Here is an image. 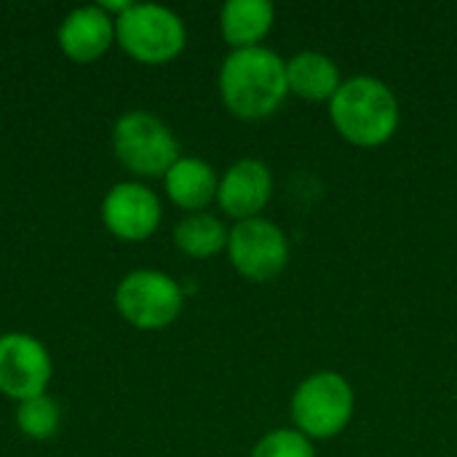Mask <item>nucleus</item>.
<instances>
[{
  "label": "nucleus",
  "mask_w": 457,
  "mask_h": 457,
  "mask_svg": "<svg viewBox=\"0 0 457 457\" xmlns=\"http://www.w3.org/2000/svg\"><path fill=\"white\" fill-rule=\"evenodd\" d=\"M273 198V174L268 163L257 158L236 161L222 177L217 187L220 209L236 222L254 220Z\"/></svg>",
  "instance_id": "nucleus-10"
},
{
  "label": "nucleus",
  "mask_w": 457,
  "mask_h": 457,
  "mask_svg": "<svg viewBox=\"0 0 457 457\" xmlns=\"http://www.w3.org/2000/svg\"><path fill=\"white\" fill-rule=\"evenodd\" d=\"M273 21L276 8L270 0H228L220 11V32L233 51L260 46Z\"/></svg>",
  "instance_id": "nucleus-13"
},
{
  "label": "nucleus",
  "mask_w": 457,
  "mask_h": 457,
  "mask_svg": "<svg viewBox=\"0 0 457 457\" xmlns=\"http://www.w3.org/2000/svg\"><path fill=\"white\" fill-rule=\"evenodd\" d=\"M356 410L353 386L340 372H313L292 394V420L300 434L313 439L340 436Z\"/></svg>",
  "instance_id": "nucleus-3"
},
{
  "label": "nucleus",
  "mask_w": 457,
  "mask_h": 457,
  "mask_svg": "<svg viewBox=\"0 0 457 457\" xmlns=\"http://www.w3.org/2000/svg\"><path fill=\"white\" fill-rule=\"evenodd\" d=\"M287 94V62L276 51L254 46L225 56L220 67V96L236 118L262 120L284 104Z\"/></svg>",
  "instance_id": "nucleus-1"
},
{
  "label": "nucleus",
  "mask_w": 457,
  "mask_h": 457,
  "mask_svg": "<svg viewBox=\"0 0 457 457\" xmlns=\"http://www.w3.org/2000/svg\"><path fill=\"white\" fill-rule=\"evenodd\" d=\"M185 305L182 287L163 270H131L115 287V308L123 321L142 332L171 327Z\"/></svg>",
  "instance_id": "nucleus-6"
},
{
  "label": "nucleus",
  "mask_w": 457,
  "mask_h": 457,
  "mask_svg": "<svg viewBox=\"0 0 457 457\" xmlns=\"http://www.w3.org/2000/svg\"><path fill=\"white\" fill-rule=\"evenodd\" d=\"M161 201L142 182H118L102 201V222L120 241H147L161 225Z\"/></svg>",
  "instance_id": "nucleus-9"
},
{
  "label": "nucleus",
  "mask_w": 457,
  "mask_h": 457,
  "mask_svg": "<svg viewBox=\"0 0 457 457\" xmlns=\"http://www.w3.org/2000/svg\"><path fill=\"white\" fill-rule=\"evenodd\" d=\"M115 43L134 62L166 64L185 51L187 29L179 13L158 3H131L115 19Z\"/></svg>",
  "instance_id": "nucleus-4"
},
{
  "label": "nucleus",
  "mask_w": 457,
  "mask_h": 457,
  "mask_svg": "<svg viewBox=\"0 0 457 457\" xmlns=\"http://www.w3.org/2000/svg\"><path fill=\"white\" fill-rule=\"evenodd\" d=\"M249 457H316V450L297 428H276L254 445Z\"/></svg>",
  "instance_id": "nucleus-17"
},
{
  "label": "nucleus",
  "mask_w": 457,
  "mask_h": 457,
  "mask_svg": "<svg viewBox=\"0 0 457 457\" xmlns=\"http://www.w3.org/2000/svg\"><path fill=\"white\" fill-rule=\"evenodd\" d=\"M329 118L343 139L356 147H380L399 129V99L388 83L372 75L343 80L329 99Z\"/></svg>",
  "instance_id": "nucleus-2"
},
{
  "label": "nucleus",
  "mask_w": 457,
  "mask_h": 457,
  "mask_svg": "<svg viewBox=\"0 0 457 457\" xmlns=\"http://www.w3.org/2000/svg\"><path fill=\"white\" fill-rule=\"evenodd\" d=\"M228 236L230 230L225 228V222L206 212H193L182 217L174 228L177 249L195 260H209L222 249H228Z\"/></svg>",
  "instance_id": "nucleus-15"
},
{
  "label": "nucleus",
  "mask_w": 457,
  "mask_h": 457,
  "mask_svg": "<svg viewBox=\"0 0 457 457\" xmlns=\"http://www.w3.org/2000/svg\"><path fill=\"white\" fill-rule=\"evenodd\" d=\"M228 257L244 278L265 284L278 278L289 265V238L270 220H244L228 236Z\"/></svg>",
  "instance_id": "nucleus-7"
},
{
  "label": "nucleus",
  "mask_w": 457,
  "mask_h": 457,
  "mask_svg": "<svg viewBox=\"0 0 457 457\" xmlns=\"http://www.w3.org/2000/svg\"><path fill=\"white\" fill-rule=\"evenodd\" d=\"M163 187H166V195L171 204H177L179 209L193 214V212H204V206L217 201L220 177L212 169V163H206L201 158L179 155V161L166 171Z\"/></svg>",
  "instance_id": "nucleus-12"
},
{
  "label": "nucleus",
  "mask_w": 457,
  "mask_h": 457,
  "mask_svg": "<svg viewBox=\"0 0 457 457\" xmlns=\"http://www.w3.org/2000/svg\"><path fill=\"white\" fill-rule=\"evenodd\" d=\"M289 91L308 102H329L343 86L340 70L332 56L321 51H300L287 62Z\"/></svg>",
  "instance_id": "nucleus-14"
},
{
  "label": "nucleus",
  "mask_w": 457,
  "mask_h": 457,
  "mask_svg": "<svg viewBox=\"0 0 457 457\" xmlns=\"http://www.w3.org/2000/svg\"><path fill=\"white\" fill-rule=\"evenodd\" d=\"M51 353L48 348L27 332L0 335V394L16 404L46 394L51 383Z\"/></svg>",
  "instance_id": "nucleus-8"
},
{
  "label": "nucleus",
  "mask_w": 457,
  "mask_h": 457,
  "mask_svg": "<svg viewBox=\"0 0 457 457\" xmlns=\"http://www.w3.org/2000/svg\"><path fill=\"white\" fill-rule=\"evenodd\" d=\"M62 423V410L56 404V399H51L48 394L32 396L19 402L16 407V428L35 442H46L51 436H56Z\"/></svg>",
  "instance_id": "nucleus-16"
},
{
  "label": "nucleus",
  "mask_w": 457,
  "mask_h": 457,
  "mask_svg": "<svg viewBox=\"0 0 457 457\" xmlns=\"http://www.w3.org/2000/svg\"><path fill=\"white\" fill-rule=\"evenodd\" d=\"M115 158L137 177H166L179 161V142L171 129L147 110H129L112 126Z\"/></svg>",
  "instance_id": "nucleus-5"
},
{
  "label": "nucleus",
  "mask_w": 457,
  "mask_h": 457,
  "mask_svg": "<svg viewBox=\"0 0 457 457\" xmlns=\"http://www.w3.org/2000/svg\"><path fill=\"white\" fill-rule=\"evenodd\" d=\"M56 40L67 59L78 64L96 62L115 43V19L99 5H80L64 16Z\"/></svg>",
  "instance_id": "nucleus-11"
}]
</instances>
